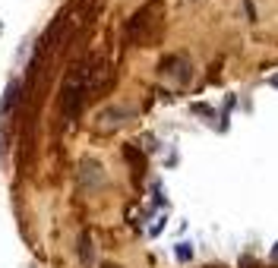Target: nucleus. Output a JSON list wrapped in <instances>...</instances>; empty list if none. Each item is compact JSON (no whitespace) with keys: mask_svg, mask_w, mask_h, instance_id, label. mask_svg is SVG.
<instances>
[{"mask_svg":"<svg viewBox=\"0 0 278 268\" xmlns=\"http://www.w3.org/2000/svg\"><path fill=\"white\" fill-rule=\"evenodd\" d=\"M177 259H183V262L190 259V246H187V243H180V246H177Z\"/></svg>","mask_w":278,"mask_h":268,"instance_id":"nucleus-5","label":"nucleus"},{"mask_svg":"<svg viewBox=\"0 0 278 268\" xmlns=\"http://www.w3.org/2000/svg\"><path fill=\"white\" fill-rule=\"evenodd\" d=\"M13 98H16V82H10V88H7V98H4V111H10Z\"/></svg>","mask_w":278,"mask_h":268,"instance_id":"nucleus-4","label":"nucleus"},{"mask_svg":"<svg viewBox=\"0 0 278 268\" xmlns=\"http://www.w3.org/2000/svg\"><path fill=\"white\" fill-rule=\"evenodd\" d=\"M269 82H272V85H275V88H278V76H272V79H269Z\"/></svg>","mask_w":278,"mask_h":268,"instance_id":"nucleus-6","label":"nucleus"},{"mask_svg":"<svg viewBox=\"0 0 278 268\" xmlns=\"http://www.w3.org/2000/svg\"><path fill=\"white\" fill-rule=\"evenodd\" d=\"M130 107H120V104H114V107H104V111L98 114V130L101 133H111V130H117L120 123H126L130 120Z\"/></svg>","mask_w":278,"mask_h":268,"instance_id":"nucleus-3","label":"nucleus"},{"mask_svg":"<svg viewBox=\"0 0 278 268\" xmlns=\"http://www.w3.org/2000/svg\"><path fill=\"white\" fill-rule=\"evenodd\" d=\"M89 76H92V57L79 60L76 66L67 73L63 85H60V111L67 120H73L79 111H82V104L89 98Z\"/></svg>","mask_w":278,"mask_h":268,"instance_id":"nucleus-1","label":"nucleus"},{"mask_svg":"<svg viewBox=\"0 0 278 268\" xmlns=\"http://www.w3.org/2000/svg\"><path fill=\"white\" fill-rule=\"evenodd\" d=\"M161 76H171L177 82H190V60L183 54H174V57L161 60Z\"/></svg>","mask_w":278,"mask_h":268,"instance_id":"nucleus-2","label":"nucleus"}]
</instances>
